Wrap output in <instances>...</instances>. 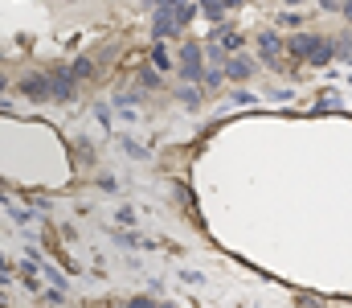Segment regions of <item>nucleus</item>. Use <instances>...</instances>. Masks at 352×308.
<instances>
[{
  "instance_id": "f257e3e1",
  "label": "nucleus",
  "mask_w": 352,
  "mask_h": 308,
  "mask_svg": "<svg viewBox=\"0 0 352 308\" xmlns=\"http://www.w3.org/2000/svg\"><path fill=\"white\" fill-rule=\"evenodd\" d=\"M176 62H180V79H184V83H197V79L209 74V66H205V45H197V41H184Z\"/></svg>"
},
{
  "instance_id": "f03ea898",
  "label": "nucleus",
  "mask_w": 352,
  "mask_h": 308,
  "mask_svg": "<svg viewBox=\"0 0 352 308\" xmlns=\"http://www.w3.org/2000/svg\"><path fill=\"white\" fill-rule=\"evenodd\" d=\"M168 37H180L176 12H164V8H156V17H152V41H168Z\"/></svg>"
},
{
  "instance_id": "7ed1b4c3",
  "label": "nucleus",
  "mask_w": 352,
  "mask_h": 308,
  "mask_svg": "<svg viewBox=\"0 0 352 308\" xmlns=\"http://www.w3.org/2000/svg\"><path fill=\"white\" fill-rule=\"evenodd\" d=\"M21 95H25V99H33V103L50 99V95H54L50 74H29V79H21Z\"/></svg>"
},
{
  "instance_id": "20e7f679",
  "label": "nucleus",
  "mask_w": 352,
  "mask_h": 308,
  "mask_svg": "<svg viewBox=\"0 0 352 308\" xmlns=\"http://www.w3.org/2000/svg\"><path fill=\"white\" fill-rule=\"evenodd\" d=\"M278 50H287V41H278V33L266 29L263 37H258V54L266 58V66H278Z\"/></svg>"
},
{
  "instance_id": "39448f33",
  "label": "nucleus",
  "mask_w": 352,
  "mask_h": 308,
  "mask_svg": "<svg viewBox=\"0 0 352 308\" xmlns=\"http://www.w3.org/2000/svg\"><path fill=\"white\" fill-rule=\"evenodd\" d=\"M74 83H78V79H74V70H54V74H50L54 99H70V95H74Z\"/></svg>"
},
{
  "instance_id": "423d86ee",
  "label": "nucleus",
  "mask_w": 352,
  "mask_h": 308,
  "mask_svg": "<svg viewBox=\"0 0 352 308\" xmlns=\"http://www.w3.org/2000/svg\"><path fill=\"white\" fill-rule=\"evenodd\" d=\"M316 41H320L316 33H295V37L287 41V50H291L295 58H311V50H316Z\"/></svg>"
},
{
  "instance_id": "0eeeda50",
  "label": "nucleus",
  "mask_w": 352,
  "mask_h": 308,
  "mask_svg": "<svg viewBox=\"0 0 352 308\" xmlns=\"http://www.w3.org/2000/svg\"><path fill=\"white\" fill-rule=\"evenodd\" d=\"M250 74H254V62H250V58H230V62H226V79L242 83V79H250Z\"/></svg>"
},
{
  "instance_id": "6e6552de",
  "label": "nucleus",
  "mask_w": 352,
  "mask_h": 308,
  "mask_svg": "<svg viewBox=\"0 0 352 308\" xmlns=\"http://www.w3.org/2000/svg\"><path fill=\"white\" fill-rule=\"evenodd\" d=\"M332 54H336V45H332V41H328V37H320V41H316V50H311V58H307V62H311V66H328V62H332Z\"/></svg>"
},
{
  "instance_id": "1a4fd4ad",
  "label": "nucleus",
  "mask_w": 352,
  "mask_h": 308,
  "mask_svg": "<svg viewBox=\"0 0 352 308\" xmlns=\"http://www.w3.org/2000/svg\"><path fill=\"white\" fill-rule=\"evenodd\" d=\"M152 70H160V74H164V70H173V54H168V45H164V41H156V45H152Z\"/></svg>"
},
{
  "instance_id": "9d476101",
  "label": "nucleus",
  "mask_w": 352,
  "mask_h": 308,
  "mask_svg": "<svg viewBox=\"0 0 352 308\" xmlns=\"http://www.w3.org/2000/svg\"><path fill=\"white\" fill-rule=\"evenodd\" d=\"M201 12H205V17H209V25L217 29V25H221V17H226L230 8H226V0H201Z\"/></svg>"
},
{
  "instance_id": "9b49d317",
  "label": "nucleus",
  "mask_w": 352,
  "mask_h": 308,
  "mask_svg": "<svg viewBox=\"0 0 352 308\" xmlns=\"http://www.w3.org/2000/svg\"><path fill=\"white\" fill-rule=\"evenodd\" d=\"M197 8H201V4H188V0H184V4H180V8H176V25H180V29H184V25H188V21H192V12H197Z\"/></svg>"
},
{
  "instance_id": "f8f14e48",
  "label": "nucleus",
  "mask_w": 352,
  "mask_h": 308,
  "mask_svg": "<svg viewBox=\"0 0 352 308\" xmlns=\"http://www.w3.org/2000/svg\"><path fill=\"white\" fill-rule=\"evenodd\" d=\"M140 87L156 91V87H160V70H148V66H144V70H140Z\"/></svg>"
},
{
  "instance_id": "ddd939ff",
  "label": "nucleus",
  "mask_w": 352,
  "mask_h": 308,
  "mask_svg": "<svg viewBox=\"0 0 352 308\" xmlns=\"http://www.w3.org/2000/svg\"><path fill=\"white\" fill-rule=\"evenodd\" d=\"M123 308H160V305H156L152 296H131V300H127Z\"/></svg>"
},
{
  "instance_id": "4468645a",
  "label": "nucleus",
  "mask_w": 352,
  "mask_h": 308,
  "mask_svg": "<svg viewBox=\"0 0 352 308\" xmlns=\"http://www.w3.org/2000/svg\"><path fill=\"white\" fill-rule=\"evenodd\" d=\"M45 280H50L54 288H66V280H62V271H58V267H50V263H45Z\"/></svg>"
},
{
  "instance_id": "2eb2a0df",
  "label": "nucleus",
  "mask_w": 352,
  "mask_h": 308,
  "mask_svg": "<svg viewBox=\"0 0 352 308\" xmlns=\"http://www.w3.org/2000/svg\"><path fill=\"white\" fill-rule=\"evenodd\" d=\"M70 70H74V79H87V74H90V70H94V66H90L87 58H78V62H74Z\"/></svg>"
},
{
  "instance_id": "dca6fc26",
  "label": "nucleus",
  "mask_w": 352,
  "mask_h": 308,
  "mask_svg": "<svg viewBox=\"0 0 352 308\" xmlns=\"http://www.w3.org/2000/svg\"><path fill=\"white\" fill-rule=\"evenodd\" d=\"M180 99H184V107H197L201 95H197V87H184V91H180Z\"/></svg>"
},
{
  "instance_id": "f3484780",
  "label": "nucleus",
  "mask_w": 352,
  "mask_h": 308,
  "mask_svg": "<svg viewBox=\"0 0 352 308\" xmlns=\"http://www.w3.org/2000/svg\"><path fill=\"white\" fill-rule=\"evenodd\" d=\"M340 12H344V17L352 21V0H344V8H340Z\"/></svg>"
},
{
  "instance_id": "a211bd4d",
  "label": "nucleus",
  "mask_w": 352,
  "mask_h": 308,
  "mask_svg": "<svg viewBox=\"0 0 352 308\" xmlns=\"http://www.w3.org/2000/svg\"><path fill=\"white\" fill-rule=\"evenodd\" d=\"M238 4H242V0H226V8H230V12H234V8H238Z\"/></svg>"
},
{
  "instance_id": "6ab92c4d",
  "label": "nucleus",
  "mask_w": 352,
  "mask_h": 308,
  "mask_svg": "<svg viewBox=\"0 0 352 308\" xmlns=\"http://www.w3.org/2000/svg\"><path fill=\"white\" fill-rule=\"evenodd\" d=\"M283 4H307V0H283Z\"/></svg>"
}]
</instances>
